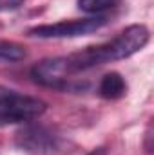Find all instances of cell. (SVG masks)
Returning <instances> with one entry per match:
<instances>
[{"instance_id": "obj_6", "label": "cell", "mask_w": 154, "mask_h": 155, "mask_svg": "<svg viewBox=\"0 0 154 155\" xmlns=\"http://www.w3.org/2000/svg\"><path fill=\"white\" fill-rule=\"evenodd\" d=\"M98 92L103 99H120L127 92V83L118 72H109L102 78Z\"/></svg>"}, {"instance_id": "obj_4", "label": "cell", "mask_w": 154, "mask_h": 155, "mask_svg": "<svg viewBox=\"0 0 154 155\" xmlns=\"http://www.w3.org/2000/svg\"><path fill=\"white\" fill-rule=\"evenodd\" d=\"M75 72L67 56L65 58H47L42 60L31 69V76L33 79L45 85V87H53V88H73V79H75Z\"/></svg>"}, {"instance_id": "obj_8", "label": "cell", "mask_w": 154, "mask_h": 155, "mask_svg": "<svg viewBox=\"0 0 154 155\" xmlns=\"http://www.w3.org/2000/svg\"><path fill=\"white\" fill-rule=\"evenodd\" d=\"M118 4H120V0H78V7L91 15H98L102 11L113 9Z\"/></svg>"}, {"instance_id": "obj_3", "label": "cell", "mask_w": 154, "mask_h": 155, "mask_svg": "<svg viewBox=\"0 0 154 155\" xmlns=\"http://www.w3.org/2000/svg\"><path fill=\"white\" fill-rule=\"evenodd\" d=\"M107 24L105 16H89L80 20H65L58 24H47V25H37L29 29V36L35 38H75L91 35L98 29H102Z\"/></svg>"}, {"instance_id": "obj_9", "label": "cell", "mask_w": 154, "mask_h": 155, "mask_svg": "<svg viewBox=\"0 0 154 155\" xmlns=\"http://www.w3.org/2000/svg\"><path fill=\"white\" fill-rule=\"evenodd\" d=\"M26 0H0V11H11L24 4Z\"/></svg>"}, {"instance_id": "obj_7", "label": "cell", "mask_w": 154, "mask_h": 155, "mask_svg": "<svg viewBox=\"0 0 154 155\" xmlns=\"http://www.w3.org/2000/svg\"><path fill=\"white\" fill-rule=\"evenodd\" d=\"M26 58V49L13 41L0 40V61H20Z\"/></svg>"}, {"instance_id": "obj_5", "label": "cell", "mask_w": 154, "mask_h": 155, "mask_svg": "<svg viewBox=\"0 0 154 155\" xmlns=\"http://www.w3.org/2000/svg\"><path fill=\"white\" fill-rule=\"evenodd\" d=\"M58 144H60L58 135L42 124H27L16 134V146L26 152L49 153L54 152Z\"/></svg>"}, {"instance_id": "obj_11", "label": "cell", "mask_w": 154, "mask_h": 155, "mask_svg": "<svg viewBox=\"0 0 154 155\" xmlns=\"http://www.w3.org/2000/svg\"><path fill=\"white\" fill-rule=\"evenodd\" d=\"M2 124H4V121H2V119H0V126H2Z\"/></svg>"}, {"instance_id": "obj_1", "label": "cell", "mask_w": 154, "mask_h": 155, "mask_svg": "<svg viewBox=\"0 0 154 155\" xmlns=\"http://www.w3.org/2000/svg\"><path fill=\"white\" fill-rule=\"evenodd\" d=\"M147 41H149V29L145 25H131L123 29L111 41L87 47L80 52L67 56V60L75 72H83L98 65L109 63V61L129 58L134 52H138L140 49H143Z\"/></svg>"}, {"instance_id": "obj_2", "label": "cell", "mask_w": 154, "mask_h": 155, "mask_svg": "<svg viewBox=\"0 0 154 155\" xmlns=\"http://www.w3.org/2000/svg\"><path fill=\"white\" fill-rule=\"evenodd\" d=\"M45 107L47 105L37 97L18 94L16 90L0 85V119L4 124L35 119L45 112Z\"/></svg>"}, {"instance_id": "obj_10", "label": "cell", "mask_w": 154, "mask_h": 155, "mask_svg": "<svg viewBox=\"0 0 154 155\" xmlns=\"http://www.w3.org/2000/svg\"><path fill=\"white\" fill-rule=\"evenodd\" d=\"M87 155H107V150L105 148H96V150H93L91 153H87Z\"/></svg>"}]
</instances>
